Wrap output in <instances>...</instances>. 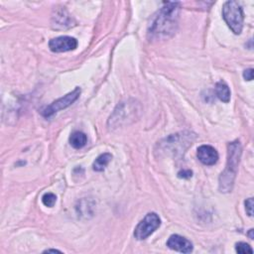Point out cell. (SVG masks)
I'll list each match as a JSON object with an SVG mask.
<instances>
[{
    "label": "cell",
    "instance_id": "obj_1",
    "mask_svg": "<svg viewBox=\"0 0 254 254\" xmlns=\"http://www.w3.org/2000/svg\"><path fill=\"white\" fill-rule=\"evenodd\" d=\"M180 12L179 2H165L150 20L148 36L152 40H164L172 37L178 28Z\"/></svg>",
    "mask_w": 254,
    "mask_h": 254
},
{
    "label": "cell",
    "instance_id": "obj_2",
    "mask_svg": "<svg viewBox=\"0 0 254 254\" xmlns=\"http://www.w3.org/2000/svg\"><path fill=\"white\" fill-rule=\"evenodd\" d=\"M242 154V146L238 140L229 143L228 145V162L225 171L220 176L219 188L222 193L232 191L234 180L236 178L238 165Z\"/></svg>",
    "mask_w": 254,
    "mask_h": 254
},
{
    "label": "cell",
    "instance_id": "obj_3",
    "mask_svg": "<svg viewBox=\"0 0 254 254\" xmlns=\"http://www.w3.org/2000/svg\"><path fill=\"white\" fill-rule=\"evenodd\" d=\"M141 111V104L136 100L131 99L120 102L108 119L107 125L109 129H116L121 126L133 123L139 118Z\"/></svg>",
    "mask_w": 254,
    "mask_h": 254
},
{
    "label": "cell",
    "instance_id": "obj_4",
    "mask_svg": "<svg viewBox=\"0 0 254 254\" xmlns=\"http://www.w3.org/2000/svg\"><path fill=\"white\" fill-rule=\"evenodd\" d=\"M195 139L196 135L191 132L173 134L158 144L159 151L167 152L168 154H173L175 156L182 155V153H184L187 148L193 144Z\"/></svg>",
    "mask_w": 254,
    "mask_h": 254
},
{
    "label": "cell",
    "instance_id": "obj_5",
    "mask_svg": "<svg viewBox=\"0 0 254 254\" xmlns=\"http://www.w3.org/2000/svg\"><path fill=\"white\" fill-rule=\"evenodd\" d=\"M223 17L230 30L239 35L243 28L244 14L241 6L236 1H227L223 7Z\"/></svg>",
    "mask_w": 254,
    "mask_h": 254
},
{
    "label": "cell",
    "instance_id": "obj_6",
    "mask_svg": "<svg viewBox=\"0 0 254 254\" xmlns=\"http://www.w3.org/2000/svg\"><path fill=\"white\" fill-rule=\"evenodd\" d=\"M161 226V220L155 213H149L137 225L134 229V236L137 240H144L148 238Z\"/></svg>",
    "mask_w": 254,
    "mask_h": 254
},
{
    "label": "cell",
    "instance_id": "obj_7",
    "mask_svg": "<svg viewBox=\"0 0 254 254\" xmlns=\"http://www.w3.org/2000/svg\"><path fill=\"white\" fill-rule=\"evenodd\" d=\"M81 91L79 88H76L74 91H72L71 93L67 94L65 97L55 101L53 103H51L50 105L46 106L43 110L41 111L42 115L44 117H51L52 115H54L56 112L63 110L67 107H69L70 105H72L78 98L80 95Z\"/></svg>",
    "mask_w": 254,
    "mask_h": 254
},
{
    "label": "cell",
    "instance_id": "obj_8",
    "mask_svg": "<svg viewBox=\"0 0 254 254\" xmlns=\"http://www.w3.org/2000/svg\"><path fill=\"white\" fill-rule=\"evenodd\" d=\"M77 41L70 36H61L52 39L49 42V48L52 52L63 53L76 49Z\"/></svg>",
    "mask_w": 254,
    "mask_h": 254
},
{
    "label": "cell",
    "instance_id": "obj_9",
    "mask_svg": "<svg viewBox=\"0 0 254 254\" xmlns=\"http://www.w3.org/2000/svg\"><path fill=\"white\" fill-rule=\"evenodd\" d=\"M167 246L172 250L181 253H191L194 249L193 243L179 234H173L169 237L167 241Z\"/></svg>",
    "mask_w": 254,
    "mask_h": 254
},
{
    "label": "cell",
    "instance_id": "obj_10",
    "mask_svg": "<svg viewBox=\"0 0 254 254\" xmlns=\"http://www.w3.org/2000/svg\"><path fill=\"white\" fill-rule=\"evenodd\" d=\"M197 156L199 160L206 165V166H211L215 165L218 160H219V153L218 151L210 145H202L198 148Z\"/></svg>",
    "mask_w": 254,
    "mask_h": 254
},
{
    "label": "cell",
    "instance_id": "obj_11",
    "mask_svg": "<svg viewBox=\"0 0 254 254\" xmlns=\"http://www.w3.org/2000/svg\"><path fill=\"white\" fill-rule=\"evenodd\" d=\"M69 140H70V144L75 149H80L83 146H86V144L88 142V136L84 134L83 132L75 131L71 134Z\"/></svg>",
    "mask_w": 254,
    "mask_h": 254
},
{
    "label": "cell",
    "instance_id": "obj_12",
    "mask_svg": "<svg viewBox=\"0 0 254 254\" xmlns=\"http://www.w3.org/2000/svg\"><path fill=\"white\" fill-rule=\"evenodd\" d=\"M216 95L224 102H229L230 101V90L225 81L221 80L217 82Z\"/></svg>",
    "mask_w": 254,
    "mask_h": 254
},
{
    "label": "cell",
    "instance_id": "obj_13",
    "mask_svg": "<svg viewBox=\"0 0 254 254\" xmlns=\"http://www.w3.org/2000/svg\"><path fill=\"white\" fill-rule=\"evenodd\" d=\"M112 159V155L109 154V153H103L102 155H100L96 161L94 162V165H93V169L95 171L97 172H102L103 171L105 167L109 164V162L111 161Z\"/></svg>",
    "mask_w": 254,
    "mask_h": 254
},
{
    "label": "cell",
    "instance_id": "obj_14",
    "mask_svg": "<svg viewBox=\"0 0 254 254\" xmlns=\"http://www.w3.org/2000/svg\"><path fill=\"white\" fill-rule=\"evenodd\" d=\"M57 202V197L53 193H46L42 197V203L48 207H53Z\"/></svg>",
    "mask_w": 254,
    "mask_h": 254
},
{
    "label": "cell",
    "instance_id": "obj_15",
    "mask_svg": "<svg viewBox=\"0 0 254 254\" xmlns=\"http://www.w3.org/2000/svg\"><path fill=\"white\" fill-rule=\"evenodd\" d=\"M235 251L237 253H240V254H245V253L252 254L253 253V250L250 247V245L245 243V242H238V243H236L235 244Z\"/></svg>",
    "mask_w": 254,
    "mask_h": 254
},
{
    "label": "cell",
    "instance_id": "obj_16",
    "mask_svg": "<svg viewBox=\"0 0 254 254\" xmlns=\"http://www.w3.org/2000/svg\"><path fill=\"white\" fill-rule=\"evenodd\" d=\"M245 209H246V213L249 217H252L253 215V199L249 198L245 201Z\"/></svg>",
    "mask_w": 254,
    "mask_h": 254
},
{
    "label": "cell",
    "instance_id": "obj_17",
    "mask_svg": "<svg viewBox=\"0 0 254 254\" xmlns=\"http://www.w3.org/2000/svg\"><path fill=\"white\" fill-rule=\"evenodd\" d=\"M192 175H193V172L191 170H183V171L179 172L178 177L183 178V179H189L192 177Z\"/></svg>",
    "mask_w": 254,
    "mask_h": 254
},
{
    "label": "cell",
    "instance_id": "obj_18",
    "mask_svg": "<svg viewBox=\"0 0 254 254\" xmlns=\"http://www.w3.org/2000/svg\"><path fill=\"white\" fill-rule=\"evenodd\" d=\"M243 77L246 80H252L253 79V69H247L243 72Z\"/></svg>",
    "mask_w": 254,
    "mask_h": 254
},
{
    "label": "cell",
    "instance_id": "obj_19",
    "mask_svg": "<svg viewBox=\"0 0 254 254\" xmlns=\"http://www.w3.org/2000/svg\"><path fill=\"white\" fill-rule=\"evenodd\" d=\"M44 252H48V253H50V252H54V253L60 252V253H61V251H60V250H57V249H47V250H45Z\"/></svg>",
    "mask_w": 254,
    "mask_h": 254
},
{
    "label": "cell",
    "instance_id": "obj_20",
    "mask_svg": "<svg viewBox=\"0 0 254 254\" xmlns=\"http://www.w3.org/2000/svg\"><path fill=\"white\" fill-rule=\"evenodd\" d=\"M248 236L250 239H253L254 238V235H253V229H250L249 232H248Z\"/></svg>",
    "mask_w": 254,
    "mask_h": 254
}]
</instances>
